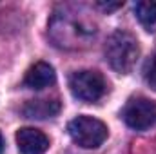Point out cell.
Instances as JSON below:
<instances>
[{
	"instance_id": "52a82bcc",
	"label": "cell",
	"mask_w": 156,
	"mask_h": 154,
	"mask_svg": "<svg viewBox=\"0 0 156 154\" xmlns=\"http://www.w3.org/2000/svg\"><path fill=\"white\" fill-rule=\"evenodd\" d=\"M55 69L45 64V62H37L35 65L29 67L24 78V85L29 89H44L55 83Z\"/></svg>"
},
{
	"instance_id": "7c38bea8",
	"label": "cell",
	"mask_w": 156,
	"mask_h": 154,
	"mask_svg": "<svg viewBox=\"0 0 156 154\" xmlns=\"http://www.w3.org/2000/svg\"><path fill=\"white\" fill-rule=\"evenodd\" d=\"M4 151V140H2V134H0V154Z\"/></svg>"
},
{
	"instance_id": "8fae6325",
	"label": "cell",
	"mask_w": 156,
	"mask_h": 154,
	"mask_svg": "<svg viewBox=\"0 0 156 154\" xmlns=\"http://www.w3.org/2000/svg\"><path fill=\"white\" fill-rule=\"evenodd\" d=\"M98 5L104 9V11H115V9H118V7H122L123 5V2H98Z\"/></svg>"
},
{
	"instance_id": "6da1fadb",
	"label": "cell",
	"mask_w": 156,
	"mask_h": 154,
	"mask_svg": "<svg viewBox=\"0 0 156 154\" xmlns=\"http://www.w3.org/2000/svg\"><path fill=\"white\" fill-rule=\"evenodd\" d=\"M138 56H140V45H138V40L131 33L118 29L107 38L105 58L116 73L127 75L134 67Z\"/></svg>"
},
{
	"instance_id": "8992f818",
	"label": "cell",
	"mask_w": 156,
	"mask_h": 154,
	"mask_svg": "<svg viewBox=\"0 0 156 154\" xmlns=\"http://www.w3.org/2000/svg\"><path fill=\"white\" fill-rule=\"evenodd\" d=\"M16 147L22 154H44L49 149V138L33 127H22L16 132Z\"/></svg>"
},
{
	"instance_id": "9c48e42d",
	"label": "cell",
	"mask_w": 156,
	"mask_h": 154,
	"mask_svg": "<svg viewBox=\"0 0 156 154\" xmlns=\"http://www.w3.org/2000/svg\"><path fill=\"white\" fill-rule=\"evenodd\" d=\"M134 13L136 18L140 20V24L144 26L145 31L154 33L156 31V2L153 0H140L134 5Z\"/></svg>"
},
{
	"instance_id": "3957f363",
	"label": "cell",
	"mask_w": 156,
	"mask_h": 154,
	"mask_svg": "<svg viewBox=\"0 0 156 154\" xmlns=\"http://www.w3.org/2000/svg\"><path fill=\"white\" fill-rule=\"evenodd\" d=\"M67 132L71 140L83 149H96L107 138V127L104 121L93 116H76L69 121Z\"/></svg>"
},
{
	"instance_id": "ba28073f",
	"label": "cell",
	"mask_w": 156,
	"mask_h": 154,
	"mask_svg": "<svg viewBox=\"0 0 156 154\" xmlns=\"http://www.w3.org/2000/svg\"><path fill=\"white\" fill-rule=\"evenodd\" d=\"M22 113L26 118H53L60 113V102L56 100H31L24 105Z\"/></svg>"
},
{
	"instance_id": "7a4b0ae2",
	"label": "cell",
	"mask_w": 156,
	"mask_h": 154,
	"mask_svg": "<svg viewBox=\"0 0 156 154\" xmlns=\"http://www.w3.org/2000/svg\"><path fill=\"white\" fill-rule=\"evenodd\" d=\"M51 35L56 45L60 47H80V44H85L94 35V27L83 26L82 20L71 18L69 15L55 16L51 22Z\"/></svg>"
},
{
	"instance_id": "277c9868",
	"label": "cell",
	"mask_w": 156,
	"mask_h": 154,
	"mask_svg": "<svg viewBox=\"0 0 156 154\" xmlns=\"http://www.w3.org/2000/svg\"><path fill=\"white\" fill-rule=\"evenodd\" d=\"M71 93L82 102H96L105 94L107 83L98 71H78L69 78Z\"/></svg>"
},
{
	"instance_id": "5b68a950",
	"label": "cell",
	"mask_w": 156,
	"mask_h": 154,
	"mask_svg": "<svg viewBox=\"0 0 156 154\" xmlns=\"http://www.w3.org/2000/svg\"><path fill=\"white\" fill-rule=\"evenodd\" d=\"M123 121L134 131H145L156 121V105L147 98H133L122 111Z\"/></svg>"
},
{
	"instance_id": "30bf717a",
	"label": "cell",
	"mask_w": 156,
	"mask_h": 154,
	"mask_svg": "<svg viewBox=\"0 0 156 154\" xmlns=\"http://www.w3.org/2000/svg\"><path fill=\"white\" fill-rule=\"evenodd\" d=\"M145 80H147V83L156 91V54L147 62V65H145Z\"/></svg>"
}]
</instances>
